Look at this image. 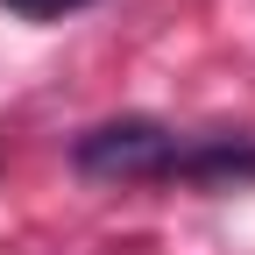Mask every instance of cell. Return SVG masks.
Returning a JSON list of instances; mask_svg holds the SVG:
<instances>
[{"instance_id":"6da1fadb","label":"cell","mask_w":255,"mask_h":255,"mask_svg":"<svg viewBox=\"0 0 255 255\" xmlns=\"http://www.w3.org/2000/svg\"><path fill=\"white\" fill-rule=\"evenodd\" d=\"M71 163L107 184H156V177H191V184H241L255 177V142L248 135H177L163 121H100L71 142Z\"/></svg>"},{"instance_id":"7a4b0ae2","label":"cell","mask_w":255,"mask_h":255,"mask_svg":"<svg viewBox=\"0 0 255 255\" xmlns=\"http://www.w3.org/2000/svg\"><path fill=\"white\" fill-rule=\"evenodd\" d=\"M7 14H21V21H57V14H78V7H92V0H0Z\"/></svg>"}]
</instances>
